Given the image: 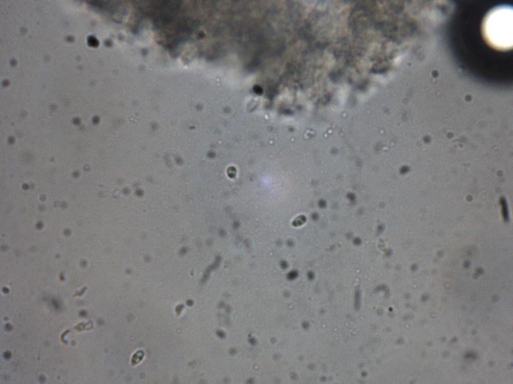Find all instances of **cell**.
<instances>
[{
    "label": "cell",
    "instance_id": "cell-1",
    "mask_svg": "<svg viewBox=\"0 0 513 384\" xmlns=\"http://www.w3.org/2000/svg\"><path fill=\"white\" fill-rule=\"evenodd\" d=\"M484 36L488 43L500 50L512 46V11L508 6L492 10L486 16L483 26Z\"/></svg>",
    "mask_w": 513,
    "mask_h": 384
}]
</instances>
